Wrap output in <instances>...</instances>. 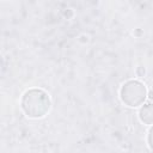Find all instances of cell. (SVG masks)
Listing matches in <instances>:
<instances>
[{
  "label": "cell",
  "mask_w": 153,
  "mask_h": 153,
  "mask_svg": "<svg viewBox=\"0 0 153 153\" xmlns=\"http://www.w3.org/2000/svg\"><path fill=\"white\" fill-rule=\"evenodd\" d=\"M149 145H151V148L153 149V128L149 131Z\"/></svg>",
  "instance_id": "obj_1"
}]
</instances>
